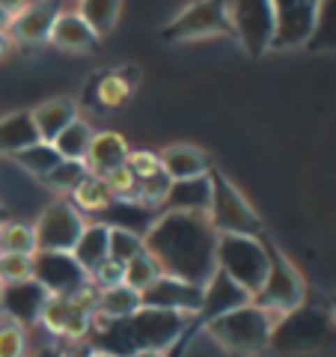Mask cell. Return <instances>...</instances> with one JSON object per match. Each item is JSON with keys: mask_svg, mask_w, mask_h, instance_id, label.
<instances>
[{"mask_svg": "<svg viewBox=\"0 0 336 357\" xmlns=\"http://www.w3.org/2000/svg\"><path fill=\"white\" fill-rule=\"evenodd\" d=\"M143 244L164 274L185 283L206 286L217 271V229L211 227L208 215L161 211L143 236Z\"/></svg>", "mask_w": 336, "mask_h": 357, "instance_id": "obj_1", "label": "cell"}, {"mask_svg": "<svg viewBox=\"0 0 336 357\" xmlns=\"http://www.w3.org/2000/svg\"><path fill=\"white\" fill-rule=\"evenodd\" d=\"M190 319L194 316L140 307L125 319H93L89 342H93V351L110 357H131L137 351H167L178 342Z\"/></svg>", "mask_w": 336, "mask_h": 357, "instance_id": "obj_2", "label": "cell"}, {"mask_svg": "<svg viewBox=\"0 0 336 357\" xmlns=\"http://www.w3.org/2000/svg\"><path fill=\"white\" fill-rule=\"evenodd\" d=\"M280 357H328L336 354V319L330 307L300 304L277 316L271 342Z\"/></svg>", "mask_w": 336, "mask_h": 357, "instance_id": "obj_3", "label": "cell"}, {"mask_svg": "<svg viewBox=\"0 0 336 357\" xmlns=\"http://www.w3.org/2000/svg\"><path fill=\"white\" fill-rule=\"evenodd\" d=\"M277 316L265 312L262 307H256L253 301L238 310L227 312L206 321V333L215 340L220 349H227L235 357H253L268 349L271 342V331H274Z\"/></svg>", "mask_w": 336, "mask_h": 357, "instance_id": "obj_4", "label": "cell"}, {"mask_svg": "<svg viewBox=\"0 0 336 357\" xmlns=\"http://www.w3.org/2000/svg\"><path fill=\"white\" fill-rule=\"evenodd\" d=\"M208 178H211V203L206 215L211 220V227L217 229V236L259 238L265 227H262V218L256 215V208L247 203V197L217 170H208Z\"/></svg>", "mask_w": 336, "mask_h": 357, "instance_id": "obj_5", "label": "cell"}, {"mask_svg": "<svg viewBox=\"0 0 336 357\" xmlns=\"http://www.w3.org/2000/svg\"><path fill=\"white\" fill-rule=\"evenodd\" d=\"M262 241H265V250H268V277L262 289L253 295V304L262 307L265 312H271V316H283V312L300 307L307 301V283L300 271L286 259L280 248L262 232Z\"/></svg>", "mask_w": 336, "mask_h": 357, "instance_id": "obj_6", "label": "cell"}, {"mask_svg": "<svg viewBox=\"0 0 336 357\" xmlns=\"http://www.w3.org/2000/svg\"><path fill=\"white\" fill-rule=\"evenodd\" d=\"M268 250L262 236H217V271L238 283L250 298L268 277Z\"/></svg>", "mask_w": 336, "mask_h": 357, "instance_id": "obj_7", "label": "cell"}, {"mask_svg": "<svg viewBox=\"0 0 336 357\" xmlns=\"http://www.w3.org/2000/svg\"><path fill=\"white\" fill-rule=\"evenodd\" d=\"M215 36H232L227 0H194L161 30L164 42H197Z\"/></svg>", "mask_w": 336, "mask_h": 357, "instance_id": "obj_8", "label": "cell"}, {"mask_svg": "<svg viewBox=\"0 0 336 357\" xmlns=\"http://www.w3.org/2000/svg\"><path fill=\"white\" fill-rule=\"evenodd\" d=\"M232 36L250 57H262L274 42V9L271 0H227Z\"/></svg>", "mask_w": 336, "mask_h": 357, "instance_id": "obj_9", "label": "cell"}, {"mask_svg": "<svg viewBox=\"0 0 336 357\" xmlns=\"http://www.w3.org/2000/svg\"><path fill=\"white\" fill-rule=\"evenodd\" d=\"M96 295L98 289L86 286L84 292H77L72 298H48V304L42 310V325L51 333L66 340H84L93 331L96 319Z\"/></svg>", "mask_w": 336, "mask_h": 357, "instance_id": "obj_10", "label": "cell"}, {"mask_svg": "<svg viewBox=\"0 0 336 357\" xmlns=\"http://www.w3.org/2000/svg\"><path fill=\"white\" fill-rule=\"evenodd\" d=\"M86 229L84 215L72 203L57 199L42 208V215L33 223L36 232V250H51V253H72L81 232Z\"/></svg>", "mask_w": 336, "mask_h": 357, "instance_id": "obj_11", "label": "cell"}, {"mask_svg": "<svg viewBox=\"0 0 336 357\" xmlns=\"http://www.w3.org/2000/svg\"><path fill=\"white\" fill-rule=\"evenodd\" d=\"M33 280H36L51 298H72L89 286V274L75 262L72 253H33Z\"/></svg>", "mask_w": 336, "mask_h": 357, "instance_id": "obj_12", "label": "cell"}, {"mask_svg": "<svg viewBox=\"0 0 336 357\" xmlns=\"http://www.w3.org/2000/svg\"><path fill=\"white\" fill-rule=\"evenodd\" d=\"M274 9V51L307 48L316 30L319 0H271Z\"/></svg>", "mask_w": 336, "mask_h": 357, "instance_id": "obj_13", "label": "cell"}, {"mask_svg": "<svg viewBox=\"0 0 336 357\" xmlns=\"http://www.w3.org/2000/svg\"><path fill=\"white\" fill-rule=\"evenodd\" d=\"M140 307L170 310V312H182V316H199V307H203V286H194V283L178 280V277L161 274L149 289L140 292Z\"/></svg>", "mask_w": 336, "mask_h": 357, "instance_id": "obj_14", "label": "cell"}, {"mask_svg": "<svg viewBox=\"0 0 336 357\" xmlns=\"http://www.w3.org/2000/svg\"><path fill=\"white\" fill-rule=\"evenodd\" d=\"M60 0H33L9 21V36L18 45H42L48 42L54 21L60 18Z\"/></svg>", "mask_w": 336, "mask_h": 357, "instance_id": "obj_15", "label": "cell"}, {"mask_svg": "<svg viewBox=\"0 0 336 357\" xmlns=\"http://www.w3.org/2000/svg\"><path fill=\"white\" fill-rule=\"evenodd\" d=\"M48 292L36 283V280H24V283H13V286H0V312L15 321V325H33L42 319V310L48 304Z\"/></svg>", "mask_w": 336, "mask_h": 357, "instance_id": "obj_16", "label": "cell"}, {"mask_svg": "<svg viewBox=\"0 0 336 357\" xmlns=\"http://www.w3.org/2000/svg\"><path fill=\"white\" fill-rule=\"evenodd\" d=\"M250 295L244 292V289L229 280L223 271H215L208 277V283L203 286V307H199V321H211V319H217V316H227V312L232 310H238L244 304H250Z\"/></svg>", "mask_w": 336, "mask_h": 357, "instance_id": "obj_17", "label": "cell"}, {"mask_svg": "<svg viewBox=\"0 0 336 357\" xmlns=\"http://www.w3.org/2000/svg\"><path fill=\"white\" fill-rule=\"evenodd\" d=\"M48 42L54 45V48L69 51V54H86V51L98 48V36L93 33V27L81 18L77 9H63L60 18L54 21Z\"/></svg>", "mask_w": 336, "mask_h": 357, "instance_id": "obj_18", "label": "cell"}, {"mask_svg": "<svg viewBox=\"0 0 336 357\" xmlns=\"http://www.w3.org/2000/svg\"><path fill=\"white\" fill-rule=\"evenodd\" d=\"M128 143L122 134L116 131H98L93 134V143H89V149H86V170L93 173V176H107V173H114L119 170L122 164L128 161Z\"/></svg>", "mask_w": 336, "mask_h": 357, "instance_id": "obj_19", "label": "cell"}, {"mask_svg": "<svg viewBox=\"0 0 336 357\" xmlns=\"http://www.w3.org/2000/svg\"><path fill=\"white\" fill-rule=\"evenodd\" d=\"M211 203V178L194 176V178H178L170 185V194L164 199V211H190V215H206Z\"/></svg>", "mask_w": 336, "mask_h": 357, "instance_id": "obj_20", "label": "cell"}, {"mask_svg": "<svg viewBox=\"0 0 336 357\" xmlns=\"http://www.w3.org/2000/svg\"><path fill=\"white\" fill-rule=\"evenodd\" d=\"M161 155V170L178 182V178H194L208 173V155L206 149L194 146V143H173L158 152Z\"/></svg>", "mask_w": 336, "mask_h": 357, "instance_id": "obj_21", "label": "cell"}, {"mask_svg": "<svg viewBox=\"0 0 336 357\" xmlns=\"http://www.w3.org/2000/svg\"><path fill=\"white\" fill-rule=\"evenodd\" d=\"M33 116V126H36V134L42 143H54V137L69 126V122L77 119V105L72 98H48V102H42L39 107L30 110Z\"/></svg>", "mask_w": 336, "mask_h": 357, "instance_id": "obj_22", "label": "cell"}, {"mask_svg": "<svg viewBox=\"0 0 336 357\" xmlns=\"http://www.w3.org/2000/svg\"><path fill=\"white\" fill-rule=\"evenodd\" d=\"M134 84H137V77H134V72H125V69L96 75L93 84H89L93 86V102L105 110H116L134 96Z\"/></svg>", "mask_w": 336, "mask_h": 357, "instance_id": "obj_23", "label": "cell"}, {"mask_svg": "<svg viewBox=\"0 0 336 357\" xmlns=\"http://www.w3.org/2000/svg\"><path fill=\"white\" fill-rule=\"evenodd\" d=\"M152 208L137 203V199H114L102 215H98V223L105 227H119V229H131L146 236V229L152 227Z\"/></svg>", "mask_w": 336, "mask_h": 357, "instance_id": "obj_24", "label": "cell"}, {"mask_svg": "<svg viewBox=\"0 0 336 357\" xmlns=\"http://www.w3.org/2000/svg\"><path fill=\"white\" fill-rule=\"evenodd\" d=\"M107 238H110V227H105V223H98V220L86 223V229L81 232L72 256L86 274H93L98 265L107 262Z\"/></svg>", "mask_w": 336, "mask_h": 357, "instance_id": "obj_25", "label": "cell"}, {"mask_svg": "<svg viewBox=\"0 0 336 357\" xmlns=\"http://www.w3.org/2000/svg\"><path fill=\"white\" fill-rule=\"evenodd\" d=\"M33 143H39V134H36V126H33V116L27 110L0 119V155L13 158L15 152L33 146Z\"/></svg>", "mask_w": 336, "mask_h": 357, "instance_id": "obj_26", "label": "cell"}, {"mask_svg": "<svg viewBox=\"0 0 336 357\" xmlns=\"http://www.w3.org/2000/svg\"><path fill=\"white\" fill-rule=\"evenodd\" d=\"M114 199H116V197H114V191H110L107 178H105V176H93V173H89L84 182L75 188L72 206L81 211V215L86 211V215H96V218H98L110 203H114Z\"/></svg>", "mask_w": 336, "mask_h": 357, "instance_id": "obj_27", "label": "cell"}, {"mask_svg": "<svg viewBox=\"0 0 336 357\" xmlns=\"http://www.w3.org/2000/svg\"><path fill=\"white\" fill-rule=\"evenodd\" d=\"M140 310V292H134L125 283L114 289H102L96 295V319H125Z\"/></svg>", "mask_w": 336, "mask_h": 357, "instance_id": "obj_28", "label": "cell"}, {"mask_svg": "<svg viewBox=\"0 0 336 357\" xmlns=\"http://www.w3.org/2000/svg\"><path fill=\"white\" fill-rule=\"evenodd\" d=\"M93 128L86 126V122L77 116L75 122H69L57 137H54L51 146L57 149V155L63 161H84L86 158V149H89V143H93Z\"/></svg>", "mask_w": 336, "mask_h": 357, "instance_id": "obj_29", "label": "cell"}, {"mask_svg": "<svg viewBox=\"0 0 336 357\" xmlns=\"http://www.w3.org/2000/svg\"><path fill=\"white\" fill-rule=\"evenodd\" d=\"M77 13H81V18L93 27L96 36L102 39L119 24L122 0H81V3H77Z\"/></svg>", "mask_w": 336, "mask_h": 357, "instance_id": "obj_30", "label": "cell"}, {"mask_svg": "<svg viewBox=\"0 0 336 357\" xmlns=\"http://www.w3.org/2000/svg\"><path fill=\"white\" fill-rule=\"evenodd\" d=\"M13 161H15L24 173L42 178V176H48L63 158L57 155V149H54L51 143H42V140H39V143H33V146L15 152V155H13Z\"/></svg>", "mask_w": 336, "mask_h": 357, "instance_id": "obj_31", "label": "cell"}, {"mask_svg": "<svg viewBox=\"0 0 336 357\" xmlns=\"http://www.w3.org/2000/svg\"><path fill=\"white\" fill-rule=\"evenodd\" d=\"M0 253H21V256L36 253V232H33V223H24V220H3L0 223Z\"/></svg>", "mask_w": 336, "mask_h": 357, "instance_id": "obj_32", "label": "cell"}, {"mask_svg": "<svg viewBox=\"0 0 336 357\" xmlns=\"http://www.w3.org/2000/svg\"><path fill=\"white\" fill-rule=\"evenodd\" d=\"M312 51H330L336 48V0H319V15L312 39L307 42Z\"/></svg>", "mask_w": 336, "mask_h": 357, "instance_id": "obj_33", "label": "cell"}, {"mask_svg": "<svg viewBox=\"0 0 336 357\" xmlns=\"http://www.w3.org/2000/svg\"><path fill=\"white\" fill-rule=\"evenodd\" d=\"M89 176L84 161H60L48 176H42V185H48L57 194H75V188Z\"/></svg>", "mask_w": 336, "mask_h": 357, "instance_id": "obj_34", "label": "cell"}, {"mask_svg": "<svg viewBox=\"0 0 336 357\" xmlns=\"http://www.w3.org/2000/svg\"><path fill=\"white\" fill-rule=\"evenodd\" d=\"M146 250L140 232H131V229H119V227H110V238H107V259H114L119 265H128L134 256Z\"/></svg>", "mask_w": 336, "mask_h": 357, "instance_id": "obj_35", "label": "cell"}, {"mask_svg": "<svg viewBox=\"0 0 336 357\" xmlns=\"http://www.w3.org/2000/svg\"><path fill=\"white\" fill-rule=\"evenodd\" d=\"M161 274L164 271H161V265L155 262V256L143 250L125 265V280L122 283H125L128 289H134V292H143V289H149Z\"/></svg>", "mask_w": 336, "mask_h": 357, "instance_id": "obj_36", "label": "cell"}, {"mask_svg": "<svg viewBox=\"0 0 336 357\" xmlns=\"http://www.w3.org/2000/svg\"><path fill=\"white\" fill-rule=\"evenodd\" d=\"M33 280V256L0 253V286H13Z\"/></svg>", "mask_w": 336, "mask_h": 357, "instance_id": "obj_37", "label": "cell"}, {"mask_svg": "<svg viewBox=\"0 0 336 357\" xmlns=\"http://www.w3.org/2000/svg\"><path fill=\"white\" fill-rule=\"evenodd\" d=\"M170 185H173V178L167 176L164 170L152 173V176H146V178H140L137 203L149 206V208H161V206H164V199H167V194H170Z\"/></svg>", "mask_w": 336, "mask_h": 357, "instance_id": "obj_38", "label": "cell"}, {"mask_svg": "<svg viewBox=\"0 0 336 357\" xmlns=\"http://www.w3.org/2000/svg\"><path fill=\"white\" fill-rule=\"evenodd\" d=\"M0 357H27V333L15 321H0Z\"/></svg>", "mask_w": 336, "mask_h": 357, "instance_id": "obj_39", "label": "cell"}, {"mask_svg": "<svg viewBox=\"0 0 336 357\" xmlns=\"http://www.w3.org/2000/svg\"><path fill=\"white\" fill-rule=\"evenodd\" d=\"M107 185H110V191H114L116 199H137V191H140V178L134 176L125 164L119 167V170L114 173H107Z\"/></svg>", "mask_w": 336, "mask_h": 357, "instance_id": "obj_40", "label": "cell"}, {"mask_svg": "<svg viewBox=\"0 0 336 357\" xmlns=\"http://www.w3.org/2000/svg\"><path fill=\"white\" fill-rule=\"evenodd\" d=\"M122 280H125V265H119L114 259H107L96 268L93 274H89V286L93 289H114V286H122Z\"/></svg>", "mask_w": 336, "mask_h": 357, "instance_id": "obj_41", "label": "cell"}, {"mask_svg": "<svg viewBox=\"0 0 336 357\" xmlns=\"http://www.w3.org/2000/svg\"><path fill=\"white\" fill-rule=\"evenodd\" d=\"M128 170L137 176V178H146L152 173L161 170V155L152 152V149H137V152H128V161H125Z\"/></svg>", "mask_w": 336, "mask_h": 357, "instance_id": "obj_42", "label": "cell"}, {"mask_svg": "<svg viewBox=\"0 0 336 357\" xmlns=\"http://www.w3.org/2000/svg\"><path fill=\"white\" fill-rule=\"evenodd\" d=\"M27 3H30V0H0V9H3V13H6L9 18H15V15H18Z\"/></svg>", "mask_w": 336, "mask_h": 357, "instance_id": "obj_43", "label": "cell"}, {"mask_svg": "<svg viewBox=\"0 0 336 357\" xmlns=\"http://www.w3.org/2000/svg\"><path fill=\"white\" fill-rule=\"evenodd\" d=\"M13 45L15 42H13V36H9V30H0V60H3L6 54L13 51Z\"/></svg>", "mask_w": 336, "mask_h": 357, "instance_id": "obj_44", "label": "cell"}, {"mask_svg": "<svg viewBox=\"0 0 336 357\" xmlns=\"http://www.w3.org/2000/svg\"><path fill=\"white\" fill-rule=\"evenodd\" d=\"M9 21H13V18H9L3 9H0V30H9Z\"/></svg>", "mask_w": 336, "mask_h": 357, "instance_id": "obj_45", "label": "cell"}, {"mask_svg": "<svg viewBox=\"0 0 336 357\" xmlns=\"http://www.w3.org/2000/svg\"><path fill=\"white\" fill-rule=\"evenodd\" d=\"M131 357H164V351H137V354H131Z\"/></svg>", "mask_w": 336, "mask_h": 357, "instance_id": "obj_46", "label": "cell"}, {"mask_svg": "<svg viewBox=\"0 0 336 357\" xmlns=\"http://www.w3.org/2000/svg\"><path fill=\"white\" fill-rule=\"evenodd\" d=\"M328 307H330V312H333V319H336V292L328 298Z\"/></svg>", "mask_w": 336, "mask_h": 357, "instance_id": "obj_47", "label": "cell"}, {"mask_svg": "<svg viewBox=\"0 0 336 357\" xmlns=\"http://www.w3.org/2000/svg\"><path fill=\"white\" fill-rule=\"evenodd\" d=\"M6 220V211H3V206H0V223H3Z\"/></svg>", "mask_w": 336, "mask_h": 357, "instance_id": "obj_48", "label": "cell"}, {"mask_svg": "<svg viewBox=\"0 0 336 357\" xmlns=\"http://www.w3.org/2000/svg\"><path fill=\"white\" fill-rule=\"evenodd\" d=\"M89 357H110V354H102V351H93V354H89Z\"/></svg>", "mask_w": 336, "mask_h": 357, "instance_id": "obj_49", "label": "cell"}]
</instances>
